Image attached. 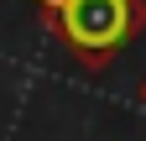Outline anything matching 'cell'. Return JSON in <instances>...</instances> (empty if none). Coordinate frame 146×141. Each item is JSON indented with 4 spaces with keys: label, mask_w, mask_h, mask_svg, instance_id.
Wrapping results in <instances>:
<instances>
[{
    "label": "cell",
    "mask_w": 146,
    "mask_h": 141,
    "mask_svg": "<svg viewBox=\"0 0 146 141\" xmlns=\"http://www.w3.org/2000/svg\"><path fill=\"white\" fill-rule=\"evenodd\" d=\"M36 11L84 68H104L131 37L146 31V0H36Z\"/></svg>",
    "instance_id": "1"
},
{
    "label": "cell",
    "mask_w": 146,
    "mask_h": 141,
    "mask_svg": "<svg viewBox=\"0 0 146 141\" xmlns=\"http://www.w3.org/2000/svg\"><path fill=\"white\" fill-rule=\"evenodd\" d=\"M141 104H146V84H141Z\"/></svg>",
    "instance_id": "2"
}]
</instances>
